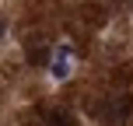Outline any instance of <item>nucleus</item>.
<instances>
[{"label": "nucleus", "mask_w": 133, "mask_h": 126, "mask_svg": "<svg viewBox=\"0 0 133 126\" xmlns=\"http://www.w3.org/2000/svg\"><path fill=\"white\" fill-rule=\"evenodd\" d=\"M130 112H133V102L126 98V95L105 98V105H102V119H105V123H112V126L126 123V119H130Z\"/></svg>", "instance_id": "f257e3e1"}, {"label": "nucleus", "mask_w": 133, "mask_h": 126, "mask_svg": "<svg viewBox=\"0 0 133 126\" xmlns=\"http://www.w3.org/2000/svg\"><path fill=\"white\" fill-rule=\"evenodd\" d=\"M74 70V49L70 46H56L53 53H49V74H53L56 81H66Z\"/></svg>", "instance_id": "f03ea898"}, {"label": "nucleus", "mask_w": 133, "mask_h": 126, "mask_svg": "<svg viewBox=\"0 0 133 126\" xmlns=\"http://www.w3.org/2000/svg\"><path fill=\"white\" fill-rule=\"evenodd\" d=\"M42 119H46V126H77V116L70 109H63V105H46Z\"/></svg>", "instance_id": "7ed1b4c3"}, {"label": "nucleus", "mask_w": 133, "mask_h": 126, "mask_svg": "<svg viewBox=\"0 0 133 126\" xmlns=\"http://www.w3.org/2000/svg\"><path fill=\"white\" fill-rule=\"evenodd\" d=\"M0 35H4V21H0Z\"/></svg>", "instance_id": "20e7f679"}]
</instances>
